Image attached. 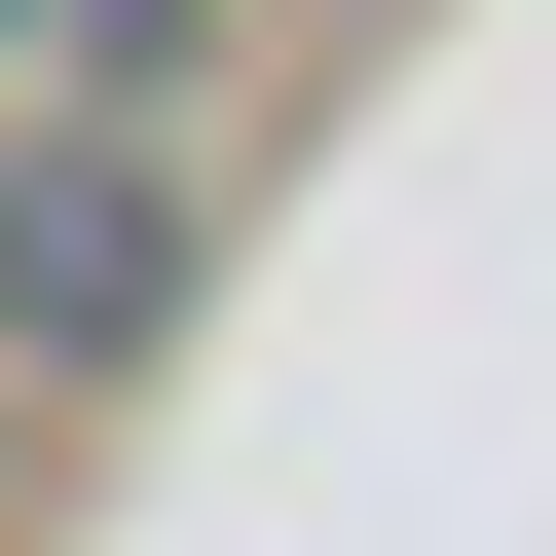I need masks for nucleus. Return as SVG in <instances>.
<instances>
[{
  "instance_id": "nucleus-1",
  "label": "nucleus",
  "mask_w": 556,
  "mask_h": 556,
  "mask_svg": "<svg viewBox=\"0 0 556 556\" xmlns=\"http://www.w3.org/2000/svg\"><path fill=\"white\" fill-rule=\"evenodd\" d=\"M149 298H186V149H149V112H75L38 186H0V334H38V371H112Z\"/></svg>"
}]
</instances>
